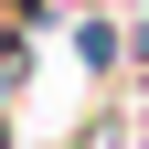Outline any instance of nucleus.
<instances>
[{
  "label": "nucleus",
  "instance_id": "nucleus-3",
  "mask_svg": "<svg viewBox=\"0 0 149 149\" xmlns=\"http://www.w3.org/2000/svg\"><path fill=\"white\" fill-rule=\"evenodd\" d=\"M139 149H149V128H139Z\"/></svg>",
  "mask_w": 149,
  "mask_h": 149
},
{
  "label": "nucleus",
  "instance_id": "nucleus-1",
  "mask_svg": "<svg viewBox=\"0 0 149 149\" xmlns=\"http://www.w3.org/2000/svg\"><path fill=\"white\" fill-rule=\"evenodd\" d=\"M74 64H85V74H117L128 64V32L107 22V11H85V22H74Z\"/></svg>",
  "mask_w": 149,
  "mask_h": 149
},
{
  "label": "nucleus",
  "instance_id": "nucleus-2",
  "mask_svg": "<svg viewBox=\"0 0 149 149\" xmlns=\"http://www.w3.org/2000/svg\"><path fill=\"white\" fill-rule=\"evenodd\" d=\"M128 64L149 74V11H139V22H128Z\"/></svg>",
  "mask_w": 149,
  "mask_h": 149
}]
</instances>
